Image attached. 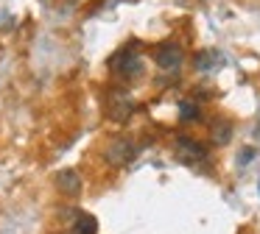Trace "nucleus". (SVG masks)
Masks as SVG:
<instances>
[{
	"label": "nucleus",
	"instance_id": "obj_6",
	"mask_svg": "<svg viewBox=\"0 0 260 234\" xmlns=\"http://www.w3.org/2000/svg\"><path fill=\"white\" fill-rule=\"evenodd\" d=\"M56 189L62 195H68V198H76V195H81V189H84V178H81V173L76 170V167H64V170L56 173Z\"/></svg>",
	"mask_w": 260,
	"mask_h": 234
},
{
	"label": "nucleus",
	"instance_id": "obj_8",
	"mask_svg": "<svg viewBox=\"0 0 260 234\" xmlns=\"http://www.w3.org/2000/svg\"><path fill=\"white\" fill-rule=\"evenodd\" d=\"M73 226H70V234H98V220L90 215V212L73 209Z\"/></svg>",
	"mask_w": 260,
	"mask_h": 234
},
{
	"label": "nucleus",
	"instance_id": "obj_7",
	"mask_svg": "<svg viewBox=\"0 0 260 234\" xmlns=\"http://www.w3.org/2000/svg\"><path fill=\"white\" fill-rule=\"evenodd\" d=\"M221 64H224V53L215 50V48L199 50V53L193 56V67H196L199 72H213V70H218Z\"/></svg>",
	"mask_w": 260,
	"mask_h": 234
},
{
	"label": "nucleus",
	"instance_id": "obj_5",
	"mask_svg": "<svg viewBox=\"0 0 260 234\" xmlns=\"http://www.w3.org/2000/svg\"><path fill=\"white\" fill-rule=\"evenodd\" d=\"M151 56H154V64H157L159 70H165V72L179 70L182 61H185V53H182V48H179V45H174V42H162V45H157Z\"/></svg>",
	"mask_w": 260,
	"mask_h": 234
},
{
	"label": "nucleus",
	"instance_id": "obj_4",
	"mask_svg": "<svg viewBox=\"0 0 260 234\" xmlns=\"http://www.w3.org/2000/svg\"><path fill=\"white\" fill-rule=\"evenodd\" d=\"M174 153H176V159H179L182 165L193 167V165H202V162H207L210 150H207V145H202L199 139H193V137H176Z\"/></svg>",
	"mask_w": 260,
	"mask_h": 234
},
{
	"label": "nucleus",
	"instance_id": "obj_3",
	"mask_svg": "<svg viewBox=\"0 0 260 234\" xmlns=\"http://www.w3.org/2000/svg\"><path fill=\"white\" fill-rule=\"evenodd\" d=\"M109 70L118 78H140L143 75V59L135 48H120L109 59Z\"/></svg>",
	"mask_w": 260,
	"mask_h": 234
},
{
	"label": "nucleus",
	"instance_id": "obj_9",
	"mask_svg": "<svg viewBox=\"0 0 260 234\" xmlns=\"http://www.w3.org/2000/svg\"><path fill=\"white\" fill-rule=\"evenodd\" d=\"M179 120H182V123L202 120V109H199L196 100H182V103H179Z\"/></svg>",
	"mask_w": 260,
	"mask_h": 234
},
{
	"label": "nucleus",
	"instance_id": "obj_11",
	"mask_svg": "<svg viewBox=\"0 0 260 234\" xmlns=\"http://www.w3.org/2000/svg\"><path fill=\"white\" fill-rule=\"evenodd\" d=\"M73 3H76V0H73Z\"/></svg>",
	"mask_w": 260,
	"mask_h": 234
},
{
	"label": "nucleus",
	"instance_id": "obj_2",
	"mask_svg": "<svg viewBox=\"0 0 260 234\" xmlns=\"http://www.w3.org/2000/svg\"><path fill=\"white\" fill-rule=\"evenodd\" d=\"M104 111H107V117L112 123H126L135 114V98H132V92H126L120 87L109 89L107 100H104Z\"/></svg>",
	"mask_w": 260,
	"mask_h": 234
},
{
	"label": "nucleus",
	"instance_id": "obj_1",
	"mask_svg": "<svg viewBox=\"0 0 260 234\" xmlns=\"http://www.w3.org/2000/svg\"><path fill=\"white\" fill-rule=\"evenodd\" d=\"M137 153H140V145H137L132 137H115V139H109V145L104 148V159H107V165H112V167L132 165V162L137 159Z\"/></svg>",
	"mask_w": 260,
	"mask_h": 234
},
{
	"label": "nucleus",
	"instance_id": "obj_10",
	"mask_svg": "<svg viewBox=\"0 0 260 234\" xmlns=\"http://www.w3.org/2000/svg\"><path fill=\"white\" fill-rule=\"evenodd\" d=\"M230 137H232V123L218 120L213 126V142L215 145H226V142H230Z\"/></svg>",
	"mask_w": 260,
	"mask_h": 234
}]
</instances>
